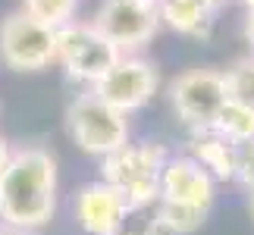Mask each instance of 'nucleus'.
I'll return each instance as SVG.
<instances>
[{
  "label": "nucleus",
  "mask_w": 254,
  "mask_h": 235,
  "mask_svg": "<svg viewBox=\"0 0 254 235\" xmlns=\"http://www.w3.org/2000/svg\"><path fill=\"white\" fill-rule=\"evenodd\" d=\"M57 210V160L41 144H25L9 154L0 173V223L35 232Z\"/></svg>",
  "instance_id": "nucleus-1"
},
{
  "label": "nucleus",
  "mask_w": 254,
  "mask_h": 235,
  "mask_svg": "<svg viewBox=\"0 0 254 235\" xmlns=\"http://www.w3.org/2000/svg\"><path fill=\"white\" fill-rule=\"evenodd\" d=\"M170 154L157 141H141V144H123L120 151L107 154L101 160V182L123 194L129 207L154 204L160 194V173Z\"/></svg>",
  "instance_id": "nucleus-2"
},
{
  "label": "nucleus",
  "mask_w": 254,
  "mask_h": 235,
  "mask_svg": "<svg viewBox=\"0 0 254 235\" xmlns=\"http://www.w3.org/2000/svg\"><path fill=\"white\" fill-rule=\"evenodd\" d=\"M66 132L85 154H94L101 160L107 154L120 151L123 144H129V119H126V113L113 110L110 104H104L91 91L79 94L66 107Z\"/></svg>",
  "instance_id": "nucleus-3"
},
{
  "label": "nucleus",
  "mask_w": 254,
  "mask_h": 235,
  "mask_svg": "<svg viewBox=\"0 0 254 235\" xmlns=\"http://www.w3.org/2000/svg\"><path fill=\"white\" fill-rule=\"evenodd\" d=\"M120 57L116 44L97 32L94 22H69L57 28V63L72 82L94 85Z\"/></svg>",
  "instance_id": "nucleus-4"
},
{
  "label": "nucleus",
  "mask_w": 254,
  "mask_h": 235,
  "mask_svg": "<svg viewBox=\"0 0 254 235\" xmlns=\"http://www.w3.org/2000/svg\"><path fill=\"white\" fill-rule=\"evenodd\" d=\"M0 60L13 72H41L57 63V28L16 9L0 22Z\"/></svg>",
  "instance_id": "nucleus-5"
},
{
  "label": "nucleus",
  "mask_w": 254,
  "mask_h": 235,
  "mask_svg": "<svg viewBox=\"0 0 254 235\" xmlns=\"http://www.w3.org/2000/svg\"><path fill=\"white\" fill-rule=\"evenodd\" d=\"M226 97L229 94L223 69H213V66H194V69H185L170 82V104L191 132L210 129Z\"/></svg>",
  "instance_id": "nucleus-6"
},
{
  "label": "nucleus",
  "mask_w": 254,
  "mask_h": 235,
  "mask_svg": "<svg viewBox=\"0 0 254 235\" xmlns=\"http://www.w3.org/2000/svg\"><path fill=\"white\" fill-rule=\"evenodd\" d=\"M157 88H160L157 66L151 60H144V57L123 54L120 60L91 85V94L101 97L104 104H110L113 110L129 116L132 110H141V107L157 94Z\"/></svg>",
  "instance_id": "nucleus-7"
},
{
  "label": "nucleus",
  "mask_w": 254,
  "mask_h": 235,
  "mask_svg": "<svg viewBox=\"0 0 254 235\" xmlns=\"http://www.w3.org/2000/svg\"><path fill=\"white\" fill-rule=\"evenodd\" d=\"M94 28L110 38L120 54L138 51L160 28V0H104Z\"/></svg>",
  "instance_id": "nucleus-8"
},
{
  "label": "nucleus",
  "mask_w": 254,
  "mask_h": 235,
  "mask_svg": "<svg viewBox=\"0 0 254 235\" xmlns=\"http://www.w3.org/2000/svg\"><path fill=\"white\" fill-rule=\"evenodd\" d=\"M213 182L210 173L201 163H194L191 157H170L163 163L160 173V194L157 201L179 204V207H194V210H207L213 207Z\"/></svg>",
  "instance_id": "nucleus-9"
},
{
  "label": "nucleus",
  "mask_w": 254,
  "mask_h": 235,
  "mask_svg": "<svg viewBox=\"0 0 254 235\" xmlns=\"http://www.w3.org/2000/svg\"><path fill=\"white\" fill-rule=\"evenodd\" d=\"M126 210H129V204L123 201V194L101 179L82 185L75 194V223L88 235H113Z\"/></svg>",
  "instance_id": "nucleus-10"
},
{
  "label": "nucleus",
  "mask_w": 254,
  "mask_h": 235,
  "mask_svg": "<svg viewBox=\"0 0 254 235\" xmlns=\"http://www.w3.org/2000/svg\"><path fill=\"white\" fill-rule=\"evenodd\" d=\"M226 0H160V22L185 38L207 41Z\"/></svg>",
  "instance_id": "nucleus-11"
},
{
  "label": "nucleus",
  "mask_w": 254,
  "mask_h": 235,
  "mask_svg": "<svg viewBox=\"0 0 254 235\" xmlns=\"http://www.w3.org/2000/svg\"><path fill=\"white\" fill-rule=\"evenodd\" d=\"M189 157L210 173L213 182H229L236 176V144L223 138L217 129H194L189 141Z\"/></svg>",
  "instance_id": "nucleus-12"
},
{
  "label": "nucleus",
  "mask_w": 254,
  "mask_h": 235,
  "mask_svg": "<svg viewBox=\"0 0 254 235\" xmlns=\"http://www.w3.org/2000/svg\"><path fill=\"white\" fill-rule=\"evenodd\" d=\"M210 129H217L223 138H229L232 144L251 141L254 138V107L226 97V104L220 107V113H217V119H213Z\"/></svg>",
  "instance_id": "nucleus-13"
},
{
  "label": "nucleus",
  "mask_w": 254,
  "mask_h": 235,
  "mask_svg": "<svg viewBox=\"0 0 254 235\" xmlns=\"http://www.w3.org/2000/svg\"><path fill=\"white\" fill-rule=\"evenodd\" d=\"M154 210H157L163 235H191L207 223V210L179 207V204H167V201H154Z\"/></svg>",
  "instance_id": "nucleus-14"
},
{
  "label": "nucleus",
  "mask_w": 254,
  "mask_h": 235,
  "mask_svg": "<svg viewBox=\"0 0 254 235\" xmlns=\"http://www.w3.org/2000/svg\"><path fill=\"white\" fill-rule=\"evenodd\" d=\"M75 9H79V0H22V13L51 28L75 22Z\"/></svg>",
  "instance_id": "nucleus-15"
},
{
  "label": "nucleus",
  "mask_w": 254,
  "mask_h": 235,
  "mask_svg": "<svg viewBox=\"0 0 254 235\" xmlns=\"http://www.w3.org/2000/svg\"><path fill=\"white\" fill-rule=\"evenodd\" d=\"M223 78H226V94L232 101H242V104L254 107V54L232 60L226 69H223Z\"/></svg>",
  "instance_id": "nucleus-16"
},
{
  "label": "nucleus",
  "mask_w": 254,
  "mask_h": 235,
  "mask_svg": "<svg viewBox=\"0 0 254 235\" xmlns=\"http://www.w3.org/2000/svg\"><path fill=\"white\" fill-rule=\"evenodd\" d=\"M113 235H163L160 229V220H157V210L154 204H141V207H129L126 210L123 223L116 226Z\"/></svg>",
  "instance_id": "nucleus-17"
},
{
  "label": "nucleus",
  "mask_w": 254,
  "mask_h": 235,
  "mask_svg": "<svg viewBox=\"0 0 254 235\" xmlns=\"http://www.w3.org/2000/svg\"><path fill=\"white\" fill-rule=\"evenodd\" d=\"M236 182H242L248 191H254V138L236 144Z\"/></svg>",
  "instance_id": "nucleus-18"
},
{
  "label": "nucleus",
  "mask_w": 254,
  "mask_h": 235,
  "mask_svg": "<svg viewBox=\"0 0 254 235\" xmlns=\"http://www.w3.org/2000/svg\"><path fill=\"white\" fill-rule=\"evenodd\" d=\"M245 41L251 44V54H254V9L245 13Z\"/></svg>",
  "instance_id": "nucleus-19"
},
{
  "label": "nucleus",
  "mask_w": 254,
  "mask_h": 235,
  "mask_svg": "<svg viewBox=\"0 0 254 235\" xmlns=\"http://www.w3.org/2000/svg\"><path fill=\"white\" fill-rule=\"evenodd\" d=\"M9 154H13V151H9L6 138H3V135H0V173H3V166L9 163Z\"/></svg>",
  "instance_id": "nucleus-20"
},
{
  "label": "nucleus",
  "mask_w": 254,
  "mask_h": 235,
  "mask_svg": "<svg viewBox=\"0 0 254 235\" xmlns=\"http://www.w3.org/2000/svg\"><path fill=\"white\" fill-rule=\"evenodd\" d=\"M0 235H32V232H22V229H9V226H3V223H0Z\"/></svg>",
  "instance_id": "nucleus-21"
},
{
  "label": "nucleus",
  "mask_w": 254,
  "mask_h": 235,
  "mask_svg": "<svg viewBox=\"0 0 254 235\" xmlns=\"http://www.w3.org/2000/svg\"><path fill=\"white\" fill-rule=\"evenodd\" d=\"M242 3H245V9H254V0H242Z\"/></svg>",
  "instance_id": "nucleus-22"
},
{
  "label": "nucleus",
  "mask_w": 254,
  "mask_h": 235,
  "mask_svg": "<svg viewBox=\"0 0 254 235\" xmlns=\"http://www.w3.org/2000/svg\"><path fill=\"white\" fill-rule=\"evenodd\" d=\"M251 213H254V191H251Z\"/></svg>",
  "instance_id": "nucleus-23"
}]
</instances>
